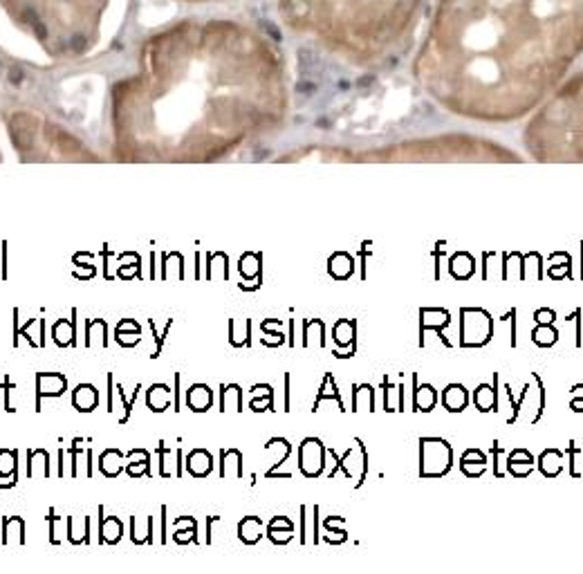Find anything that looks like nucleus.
<instances>
[{
	"label": "nucleus",
	"mask_w": 583,
	"mask_h": 574,
	"mask_svg": "<svg viewBox=\"0 0 583 574\" xmlns=\"http://www.w3.org/2000/svg\"><path fill=\"white\" fill-rule=\"evenodd\" d=\"M525 142L543 159H583V70L543 103Z\"/></svg>",
	"instance_id": "3"
},
{
	"label": "nucleus",
	"mask_w": 583,
	"mask_h": 574,
	"mask_svg": "<svg viewBox=\"0 0 583 574\" xmlns=\"http://www.w3.org/2000/svg\"><path fill=\"white\" fill-rule=\"evenodd\" d=\"M583 54V0H433L415 72L422 90L473 119L532 110Z\"/></svg>",
	"instance_id": "1"
},
{
	"label": "nucleus",
	"mask_w": 583,
	"mask_h": 574,
	"mask_svg": "<svg viewBox=\"0 0 583 574\" xmlns=\"http://www.w3.org/2000/svg\"><path fill=\"white\" fill-rule=\"evenodd\" d=\"M444 406L446 408H451V411H462L464 408V404H466V393H464V388L462 386H449L444 391Z\"/></svg>",
	"instance_id": "4"
},
{
	"label": "nucleus",
	"mask_w": 583,
	"mask_h": 574,
	"mask_svg": "<svg viewBox=\"0 0 583 574\" xmlns=\"http://www.w3.org/2000/svg\"><path fill=\"white\" fill-rule=\"evenodd\" d=\"M433 0H280L285 21L330 54L361 67L395 61Z\"/></svg>",
	"instance_id": "2"
},
{
	"label": "nucleus",
	"mask_w": 583,
	"mask_h": 574,
	"mask_svg": "<svg viewBox=\"0 0 583 574\" xmlns=\"http://www.w3.org/2000/svg\"><path fill=\"white\" fill-rule=\"evenodd\" d=\"M487 399L496 404V393L491 391V386H480V391H478V395H476L478 408H482V411H489V408H491V406H489V404H487Z\"/></svg>",
	"instance_id": "6"
},
{
	"label": "nucleus",
	"mask_w": 583,
	"mask_h": 574,
	"mask_svg": "<svg viewBox=\"0 0 583 574\" xmlns=\"http://www.w3.org/2000/svg\"><path fill=\"white\" fill-rule=\"evenodd\" d=\"M330 272L337 276V278H343L352 272V260L348 258L345 254H337L335 258L330 260Z\"/></svg>",
	"instance_id": "5"
}]
</instances>
